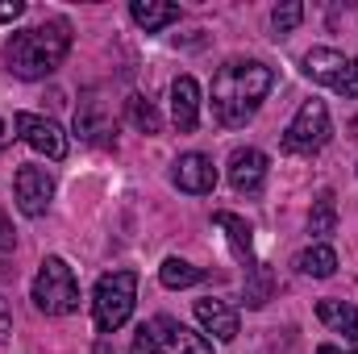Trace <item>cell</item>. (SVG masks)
<instances>
[{
    "label": "cell",
    "instance_id": "cell-17",
    "mask_svg": "<svg viewBox=\"0 0 358 354\" xmlns=\"http://www.w3.org/2000/svg\"><path fill=\"white\" fill-rule=\"evenodd\" d=\"M129 17H134L146 34H159L163 25L179 21V4H163V0H134V4H129Z\"/></svg>",
    "mask_w": 358,
    "mask_h": 354
},
{
    "label": "cell",
    "instance_id": "cell-24",
    "mask_svg": "<svg viewBox=\"0 0 358 354\" xmlns=\"http://www.w3.org/2000/svg\"><path fill=\"white\" fill-rule=\"evenodd\" d=\"M17 246V229H13V221L4 217V208H0V250H13Z\"/></svg>",
    "mask_w": 358,
    "mask_h": 354
},
{
    "label": "cell",
    "instance_id": "cell-18",
    "mask_svg": "<svg viewBox=\"0 0 358 354\" xmlns=\"http://www.w3.org/2000/svg\"><path fill=\"white\" fill-rule=\"evenodd\" d=\"M296 271H300V275H313V279H329V275L338 271V255H334V246L317 242V246L300 250V255H296Z\"/></svg>",
    "mask_w": 358,
    "mask_h": 354
},
{
    "label": "cell",
    "instance_id": "cell-12",
    "mask_svg": "<svg viewBox=\"0 0 358 354\" xmlns=\"http://www.w3.org/2000/svg\"><path fill=\"white\" fill-rule=\"evenodd\" d=\"M76 134H80L84 142H96V146H113V138H117V125L108 121V108H104V100L88 96V100L76 108Z\"/></svg>",
    "mask_w": 358,
    "mask_h": 354
},
{
    "label": "cell",
    "instance_id": "cell-14",
    "mask_svg": "<svg viewBox=\"0 0 358 354\" xmlns=\"http://www.w3.org/2000/svg\"><path fill=\"white\" fill-rule=\"evenodd\" d=\"M171 121L179 134H192L200 121V84L192 76H179L171 84Z\"/></svg>",
    "mask_w": 358,
    "mask_h": 354
},
{
    "label": "cell",
    "instance_id": "cell-2",
    "mask_svg": "<svg viewBox=\"0 0 358 354\" xmlns=\"http://www.w3.org/2000/svg\"><path fill=\"white\" fill-rule=\"evenodd\" d=\"M71 50V21L67 17H50L34 29H21L4 42L0 59L4 71L17 80H46Z\"/></svg>",
    "mask_w": 358,
    "mask_h": 354
},
{
    "label": "cell",
    "instance_id": "cell-21",
    "mask_svg": "<svg viewBox=\"0 0 358 354\" xmlns=\"http://www.w3.org/2000/svg\"><path fill=\"white\" fill-rule=\"evenodd\" d=\"M159 279H163V288H192V283L204 279V271L192 267L187 259H167V263L159 267Z\"/></svg>",
    "mask_w": 358,
    "mask_h": 354
},
{
    "label": "cell",
    "instance_id": "cell-20",
    "mask_svg": "<svg viewBox=\"0 0 358 354\" xmlns=\"http://www.w3.org/2000/svg\"><path fill=\"white\" fill-rule=\"evenodd\" d=\"M125 113H129V125L142 129V134H159L163 129V117H159V108L146 96H129L125 100Z\"/></svg>",
    "mask_w": 358,
    "mask_h": 354
},
{
    "label": "cell",
    "instance_id": "cell-23",
    "mask_svg": "<svg viewBox=\"0 0 358 354\" xmlns=\"http://www.w3.org/2000/svg\"><path fill=\"white\" fill-rule=\"evenodd\" d=\"M300 21H304V4H300V0L275 4V13H271V29H275V38H287Z\"/></svg>",
    "mask_w": 358,
    "mask_h": 354
},
{
    "label": "cell",
    "instance_id": "cell-4",
    "mask_svg": "<svg viewBox=\"0 0 358 354\" xmlns=\"http://www.w3.org/2000/svg\"><path fill=\"white\" fill-rule=\"evenodd\" d=\"M34 304L46 313V317H67L80 309V283H76V271L67 267V259L50 255L38 267V279H34Z\"/></svg>",
    "mask_w": 358,
    "mask_h": 354
},
{
    "label": "cell",
    "instance_id": "cell-29",
    "mask_svg": "<svg viewBox=\"0 0 358 354\" xmlns=\"http://www.w3.org/2000/svg\"><path fill=\"white\" fill-rule=\"evenodd\" d=\"M317 354H342V351H338V346H321Z\"/></svg>",
    "mask_w": 358,
    "mask_h": 354
},
{
    "label": "cell",
    "instance_id": "cell-7",
    "mask_svg": "<svg viewBox=\"0 0 358 354\" xmlns=\"http://www.w3.org/2000/svg\"><path fill=\"white\" fill-rule=\"evenodd\" d=\"M13 192H17V208H21L25 217H42V213L50 208V200H55V176H50L46 167L25 163V167H17V176H13Z\"/></svg>",
    "mask_w": 358,
    "mask_h": 354
},
{
    "label": "cell",
    "instance_id": "cell-28",
    "mask_svg": "<svg viewBox=\"0 0 358 354\" xmlns=\"http://www.w3.org/2000/svg\"><path fill=\"white\" fill-rule=\"evenodd\" d=\"M8 142H13V134H8V125H4V121H0V150H4V146H8Z\"/></svg>",
    "mask_w": 358,
    "mask_h": 354
},
{
    "label": "cell",
    "instance_id": "cell-3",
    "mask_svg": "<svg viewBox=\"0 0 358 354\" xmlns=\"http://www.w3.org/2000/svg\"><path fill=\"white\" fill-rule=\"evenodd\" d=\"M134 304H138V275L134 271H108V275L96 279L92 317H96L100 334H117L134 317Z\"/></svg>",
    "mask_w": 358,
    "mask_h": 354
},
{
    "label": "cell",
    "instance_id": "cell-5",
    "mask_svg": "<svg viewBox=\"0 0 358 354\" xmlns=\"http://www.w3.org/2000/svg\"><path fill=\"white\" fill-rule=\"evenodd\" d=\"M129 354H213V346L200 334H192L183 321H176V317H150L134 334Z\"/></svg>",
    "mask_w": 358,
    "mask_h": 354
},
{
    "label": "cell",
    "instance_id": "cell-1",
    "mask_svg": "<svg viewBox=\"0 0 358 354\" xmlns=\"http://www.w3.org/2000/svg\"><path fill=\"white\" fill-rule=\"evenodd\" d=\"M275 88V71L259 59H229L213 76V121L225 129L246 125Z\"/></svg>",
    "mask_w": 358,
    "mask_h": 354
},
{
    "label": "cell",
    "instance_id": "cell-6",
    "mask_svg": "<svg viewBox=\"0 0 358 354\" xmlns=\"http://www.w3.org/2000/svg\"><path fill=\"white\" fill-rule=\"evenodd\" d=\"M329 134H334V125H329V108H325V100H304L300 104V113L292 117V125L283 129V150L287 155H317L325 142H329Z\"/></svg>",
    "mask_w": 358,
    "mask_h": 354
},
{
    "label": "cell",
    "instance_id": "cell-9",
    "mask_svg": "<svg viewBox=\"0 0 358 354\" xmlns=\"http://www.w3.org/2000/svg\"><path fill=\"white\" fill-rule=\"evenodd\" d=\"M171 183L179 192H187V196H208L217 187V167H213L208 155L187 150V155H179L176 167H171Z\"/></svg>",
    "mask_w": 358,
    "mask_h": 354
},
{
    "label": "cell",
    "instance_id": "cell-19",
    "mask_svg": "<svg viewBox=\"0 0 358 354\" xmlns=\"http://www.w3.org/2000/svg\"><path fill=\"white\" fill-rule=\"evenodd\" d=\"M338 225V204H334V192L325 187L317 200H313V213H308V234L313 238H329Z\"/></svg>",
    "mask_w": 358,
    "mask_h": 354
},
{
    "label": "cell",
    "instance_id": "cell-26",
    "mask_svg": "<svg viewBox=\"0 0 358 354\" xmlns=\"http://www.w3.org/2000/svg\"><path fill=\"white\" fill-rule=\"evenodd\" d=\"M342 96L358 100V59H350V76H346V84H342Z\"/></svg>",
    "mask_w": 358,
    "mask_h": 354
},
{
    "label": "cell",
    "instance_id": "cell-13",
    "mask_svg": "<svg viewBox=\"0 0 358 354\" xmlns=\"http://www.w3.org/2000/svg\"><path fill=\"white\" fill-rule=\"evenodd\" d=\"M196 321L204 325V334H213L217 342H234L238 338V309L225 300H196Z\"/></svg>",
    "mask_w": 358,
    "mask_h": 354
},
{
    "label": "cell",
    "instance_id": "cell-15",
    "mask_svg": "<svg viewBox=\"0 0 358 354\" xmlns=\"http://www.w3.org/2000/svg\"><path fill=\"white\" fill-rule=\"evenodd\" d=\"M213 221H217V225L225 229V238H229L234 255H238V259H242L246 267H255V238H250V225H246V221H242L238 213H225V208H221V213H217Z\"/></svg>",
    "mask_w": 358,
    "mask_h": 354
},
{
    "label": "cell",
    "instance_id": "cell-27",
    "mask_svg": "<svg viewBox=\"0 0 358 354\" xmlns=\"http://www.w3.org/2000/svg\"><path fill=\"white\" fill-rule=\"evenodd\" d=\"M13 334V317H8V304H4V296H0V342Z\"/></svg>",
    "mask_w": 358,
    "mask_h": 354
},
{
    "label": "cell",
    "instance_id": "cell-8",
    "mask_svg": "<svg viewBox=\"0 0 358 354\" xmlns=\"http://www.w3.org/2000/svg\"><path fill=\"white\" fill-rule=\"evenodd\" d=\"M13 129H17V138H21L29 150H38V155H46V159H63V155H67V134H63L50 117L17 113V117H13Z\"/></svg>",
    "mask_w": 358,
    "mask_h": 354
},
{
    "label": "cell",
    "instance_id": "cell-16",
    "mask_svg": "<svg viewBox=\"0 0 358 354\" xmlns=\"http://www.w3.org/2000/svg\"><path fill=\"white\" fill-rule=\"evenodd\" d=\"M317 317L334 330V334H346L350 342H358V309L346 300H317Z\"/></svg>",
    "mask_w": 358,
    "mask_h": 354
},
{
    "label": "cell",
    "instance_id": "cell-30",
    "mask_svg": "<svg viewBox=\"0 0 358 354\" xmlns=\"http://www.w3.org/2000/svg\"><path fill=\"white\" fill-rule=\"evenodd\" d=\"M355 354H358V351H355Z\"/></svg>",
    "mask_w": 358,
    "mask_h": 354
},
{
    "label": "cell",
    "instance_id": "cell-10",
    "mask_svg": "<svg viewBox=\"0 0 358 354\" xmlns=\"http://www.w3.org/2000/svg\"><path fill=\"white\" fill-rule=\"evenodd\" d=\"M267 155L263 150H255V146H238L234 155H229V183H234V192H246V196H255V192H263V183H267Z\"/></svg>",
    "mask_w": 358,
    "mask_h": 354
},
{
    "label": "cell",
    "instance_id": "cell-22",
    "mask_svg": "<svg viewBox=\"0 0 358 354\" xmlns=\"http://www.w3.org/2000/svg\"><path fill=\"white\" fill-rule=\"evenodd\" d=\"M275 292V279H271V267L267 263H255L250 267V283H246V304L250 309H263Z\"/></svg>",
    "mask_w": 358,
    "mask_h": 354
},
{
    "label": "cell",
    "instance_id": "cell-11",
    "mask_svg": "<svg viewBox=\"0 0 358 354\" xmlns=\"http://www.w3.org/2000/svg\"><path fill=\"white\" fill-rule=\"evenodd\" d=\"M304 76H308V80H317V84H325V88L342 92L346 76H350V59H346L342 50H329V46H313V50L304 55Z\"/></svg>",
    "mask_w": 358,
    "mask_h": 354
},
{
    "label": "cell",
    "instance_id": "cell-25",
    "mask_svg": "<svg viewBox=\"0 0 358 354\" xmlns=\"http://www.w3.org/2000/svg\"><path fill=\"white\" fill-rule=\"evenodd\" d=\"M21 13H25L21 0H0V25H4V21H17Z\"/></svg>",
    "mask_w": 358,
    "mask_h": 354
}]
</instances>
